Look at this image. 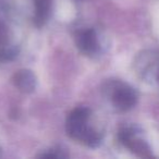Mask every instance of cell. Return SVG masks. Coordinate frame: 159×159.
<instances>
[{
  "label": "cell",
  "mask_w": 159,
  "mask_h": 159,
  "mask_svg": "<svg viewBox=\"0 0 159 159\" xmlns=\"http://www.w3.org/2000/svg\"><path fill=\"white\" fill-rule=\"evenodd\" d=\"M66 134L89 148L102 144L104 134L93 123V111L89 107H76L68 115L66 120Z\"/></svg>",
  "instance_id": "6da1fadb"
},
{
  "label": "cell",
  "mask_w": 159,
  "mask_h": 159,
  "mask_svg": "<svg viewBox=\"0 0 159 159\" xmlns=\"http://www.w3.org/2000/svg\"><path fill=\"white\" fill-rule=\"evenodd\" d=\"M102 91L106 100L118 112L130 111L139 100L136 89L122 80H107L102 84Z\"/></svg>",
  "instance_id": "7a4b0ae2"
},
{
  "label": "cell",
  "mask_w": 159,
  "mask_h": 159,
  "mask_svg": "<svg viewBox=\"0 0 159 159\" xmlns=\"http://www.w3.org/2000/svg\"><path fill=\"white\" fill-rule=\"evenodd\" d=\"M119 142L131 152L141 158H152L154 155L148 142L144 139L141 128L135 124H125L119 129Z\"/></svg>",
  "instance_id": "3957f363"
},
{
  "label": "cell",
  "mask_w": 159,
  "mask_h": 159,
  "mask_svg": "<svg viewBox=\"0 0 159 159\" xmlns=\"http://www.w3.org/2000/svg\"><path fill=\"white\" fill-rule=\"evenodd\" d=\"M74 42L83 55L89 58H96L102 51V40L95 29H82L75 33Z\"/></svg>",
  "instance_id": "277c9868"
},
{
  "label": "cell",
  "mask_w": 159,
  "mask_h": 159,
  "mask_svg": "<svg viewBox=\"0 0 159 159\" xmlns=\"http://www.w3.org/2000/svg\"><path fill=\"white\" fill-rule=\"evenodd\" d=\"M136 74L144 81H156L159 71V53L145 50L137 55L134 61Z\"/></svg>",
  "instance_id": "5b68a950"
},
{
  "label": "cell",
  "mask_w": 159,
  "mask_h": 159,
  "mask_svg": "<svg viewBox=\"0 0 159 159\" xmlns=\"http://www.w3.org/2000/svg\"><path fill=\"white\" fill-rule=\"evenodd\" d=\"M13 33L9 23L0 16V62L11 61L18 56L19 48L12 42Z\"/></svg>",
  "instance_id": "8992f818"
},
{
  "label": "cell",
  "mask_w": 159,
  "mask_h": 159,
  "mask_svg": "<svg viewBox=\"0 0 159 159\" xmlns=\"http://www.w3.org/2000/svg\"><path fill=\"white\" fill-rule=\"evenodd\" d=\"M12 83L20 92L31 94L37 87V77L33 71L29 69H21L13 74Z\"/></svg>",
  "instance_id": "52a82bcc"
},
{
  "label": "cell",
  "mask_w": 159,
  "mask_h": 159,
  "mask_svg": "<svg viewBox=\"0 0 159 159\" xmlns=\"http://www.w3.org/2000/svg\"><path fill=\"white\" fill-rule=\"evenodd\" d=\"M53 0H34L33 23L36 27H42L49 21L52 13Z\"/></svg>",
  "instance_id": "ba28073f"
},
{
  "label": "cell",
  "mask_w": 159,
  "mask_h": 159,
  "mask_svg": "<svg viewBox=\"0 0 159 159\" xmlns=\"http://www.w3.org/2000/svg\"><path fill=\"white\" fill-rule=\"evenodd\" d=\"M40 158H55V159H59V158H66L68 155L64 154V152L61 148H50V149L46 150L45 152H43L42 155H39Z\"/></svg>",
  "instance_id": "9c48e42d"
},
{
  "label": "cell",
  "mask_w": 159,
  "mask_h": 159,
  "mask_svg": "<svg viewBox=\"0 0 159 159\" xmlns=\"http://www.w3.org/2000/svg\"><path fill=\"white\" fill-rule=\"evenodd\" d=\"M156 82L159 84V71H158V74H157V79H156Z\"/></svg>",
  "instance_id": "30bf717a"
},
{
  "label": "cell",
  "mask_w": 159,
  "mask_h": 159,
  "mask_svg": "<svg viewBox=\"0 0 159 159\" xmlns=\"http://www.w3.org/2000/svg\"><path fill=\"white\" fill-rule=\"evenodd\" d=\"M0 152H1V148H0Z\"/></svg>",
  "instance_id": "8fae6325"
}]
</instances>
